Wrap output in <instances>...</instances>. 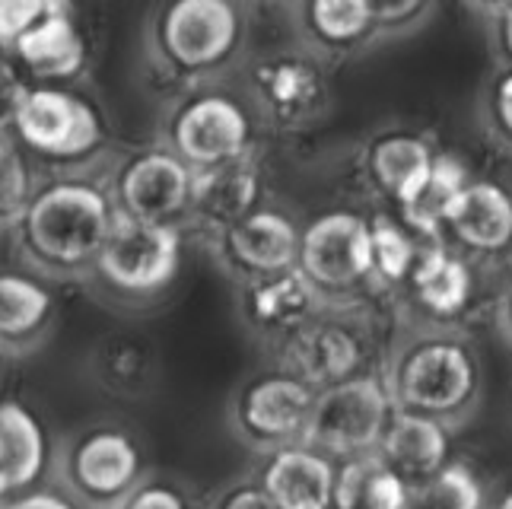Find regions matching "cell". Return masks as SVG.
Wrapping results in <instances>:
<instances>
[{
    "label": "cell",
    "mask_w": 512,
    "mask_h": 509,
    "mask_svg": "<svg viewBox=\"0 0 512 509\" xmlns=\"http://www.w3.org/2000/svg\"><path fill=\"white\" fill-rule=\"evenodd\" d=\"M115 198L90 179H55L26 201L20 236L26 255L51 274H77L96 265L115 220Z\"/></svg>",
    "instance_id": "cell-1"
},
{
    "label": "cell",
    "mask_w": 512,
    "mask_h": 509,
    "mask_svg": "<svg viewBox=\"0 0 512 509\" xmlns=\"http://www.w3.org/2000/svg\"><path fill=\"white\" fill-rule=\"evenodd\" d=\"M242 35L236 0H163L150 23V48L172 77L198 80L233 61Z\"/></svg>",
    "instance_id": "cell-2"
},
{
    "label": "cell",
    "mask_w": 512,
    "mask_h": 509,
    "mask_svg": "<svg viewBox=\"0 0 512 509\" xmlns=\"http://www.w3.org/2000/svg\"><path fill=\"white\" fill-rule=\"evenodd\" d=\"M385 389L369 376H350L344 382L325 385L315 392L309 424L303 430L306 446L325 455H357L376 452L382 433L392 420Z\"/></svg>",
    "instance_id": "cell-3"
},
{
    "label": "cell",
    "mask_w": 512,
    "mask_h": 509,
    "mask_svg": "<svg viewBox=\"0 0 512 509\" xmlns=\"http://www.w3.org/2000/svg\"><path fill=\"white\" fill-rule=\"evenodd\" d=\"M182 261V239L175 223H150L115 210L96 271L112 290L125 296H150L172 284Z\"/></svg>",
    "instance_id": "cell-4"
},
{
    "label": "cell",
    "mask_w": 512,
    "mask_h": 509,
    "mask_svg": "<svg viewBox=\"0 0 512 509\" xmlns=\"http://www.w3.org/2000/svg\"><path fill=\"white\" fill-rule=\"evenodd\" d=\"M478 389V363L471 350L449 338L414 344L395 373V401L401 411L446 417L462 411Z\"/></svg>",
    "instance_id": "cell-5"
},
{
    "label": "cell",
    "mask_w": 512,
    "mask_h": 509,
    "mask_svg": "<svg viewBox=\"0 0 512 509\" xmlns=\"http://www.w3.org/2000/svg\"><path fill=\"white\" fill-rule=\"evenodd\" d=\"M169 150L198 172L252 153L255 121L245 105L226 93H194L169 118Z\"/></svg>",
    "instance_id": "cell-6"
},
{
    "label": "cell",
    "mask_w": 512,
    "mask_h": 509,
    "mask_svg": "<svg viewBox=\"0 0 512 509\" xmlns=\"http://www.w3.org/2000/svg\"><path fill=\"white\" fill-rule=\"evenodd\" d=\"M328 99V77L312 51H271L252 67V102L277 131L312 128Z\"/></svg>",
    "instance_id": "cell-7"
},
{
    "label": "cell",
    "mask_w": 512,
    "mask_h": 509,
    "mask_svg": "<svg viewBox=\"0 0 512 509\" xmlns=\"http://www.w3.org/2000/svg\"><path fill=\"white\" fill-rule=\"evenodd\" d=\"M296 268L315 290L344 293L373 277V226L353 210L315 217L299 236Z\"/></svg>",
    "instance_id": "cell-8"
},
{
    "label": "cell",
    "mask_w": 512,
    "mask_h": 509,
    "mask_svg": "<svg viewBox=\"0 0 512 509\" xmlns=\"http://www.w3.org/2000/svg\"><path fill=\"white\" fill-rule=\"evenodd\" d=\"M13 131L23 144L48 160H77L99 147L102 121L90 102L61 90V86H29Z\"/></svg>",
    "instance_id": "cell-9"
},
{
    "label": "cell",
    "mask_w": 512,
    "mask_h": 509,
    "mask_svg": "<svg viewBox=\"0 0 512 509\" xmlns=\"http://www.w3.org/2000/svg\"><path fill=\"white\" fill-rule=\"evenodd\" d=\"M191 185L194 169L182 156L169 147H153L134 153L115 175V207L137 220L175 223L188 214Z\"/></svg>",
    "instance_id": "cell-10"
},
{
    "label": "cell",
    "mask_w": 512,
    "mask_h": 509,
    "mask_svg": "<svg viewBox=\"0 0 512 509\" xmlns=\"http://www.w3.org/2000/svg\"><path fill=\"white\" fill-rule=\"evenodd\" d=\"M64 475L80 503L115 509L140 478V452L131 436L118 430H90L70 446Z\"/></svg>",
    "instance_id": "cell-11"
},
{
    "label": "cell",
    "mask_w": 512,
    "mask_h": 509,
    "mask_svg": "<svg viewBox=\"0 0 512 509\" xmlns=\"http://www.w3.org/2000/svg\"><path fill=\"white\" fill-rule=\"evenodd\" d=\"M315 389L296 376L255 379L236 401V427L255 446H290L303 440Z\"/></svg>",
    "instance_id": "cell-12"
},
{
    "label": "cell",
    "mask_w": 512,
    "mask_h": 509,
    "mask_svg": "<svg viewBox=\"0 0 512 509\" xmlns=\"http://www.w3.org/2000/svg\"><path fill=\"white\" fill-rule=\"evenodd\" d=\"M299 236H303V230L284 210L258 204L252 214H245L239 223L220 233V249L229 265L249 280L296 268Z\"/></svg>",
    "instance_id": "cell-13"
},
{
    "label": "cell",
    "mask_w": 512,
    "mask_h": 509,
    "mask_svg": "<svg viewBox=\"0 0 512 509\" xmlns=\"http://www.w3.org/2000/svg\"><path fill=\"white\" fill-rule=\"evenodd\" d=\"M261 198V169L255 150L210 169L194 172L188 214L198 217L207 230H229L245 214H252Z\"/></svg>",
    "instance_id": "cell-14"
},
{
    "label": "cell",
    "mask_w": 512,
    "mask_h": 509,
    "mask_svg": "<svg viewBox=\"0 0 512 509\" xmlns=\"http://www.w3.org/2000/svg\"><path fill=\"white\" fill-rule=\"evenodd\" d=\"M443 230L468 252H506L512 245V195L497 182H468L449 204Z\"/></svg>",
    "instance_id": "cell-15"
},
{
    "label": "cell",
    "mask_w": 512,
    "mask_h": 509,
    "mask_svg": "<svg viewBox=\"0 0 512 509\" xmlns=\"http://www.w3.org/2000/svg\"><path fill=\"white\" fill-rule=\"evenodd\" d=\"M334 481L331 459L312 446H277L261 471V487L277 509H331Z\"/></svg>",
    "instance_id": "cell-16"
},
{
    "label": "cell",
    "mask_w": 512,
    "mask_h": 509,
    "mask_svg": "<svg viewBox=\"0 0 512 509\" xmlns=\"http://www.w3.org/2000/svg\"><path fill=\"white\" fill-rule=\"evenodd\" d=\"M315 300H319V290L312 287V280L299 268H287L277 274L249 277L242 309L245 319L268 335H296L299 328L309 325Z\"/></svg>",
    "instance_id": "cell-17"
},
{
    "label": "cell",
    "mask_w": 512,
    "mask_h": 509,
    "mask_svg": "<svg viewBox=\"0 0 512 509\" xmlns=\"http://www.w3.org/2000/svg\"><path fill=\"white\" fill-rule=\"evenodd\" d=\"M433 163L436 153L430 150L427 140L408 131L382 134L366 153L369 182L376 185L379 195L395 201L398 207L411 204L420 195V188L427 185L433 172Z\"/></svg>",
    "instance_id": "cell-18"
},
{
    "label": "cell",
    "mask_w": 512,
    "mask_h": 509,
    "mask_svg": "<svg viewBox=\"0 0 512 509\" xmlns=\"http://www.w3.org/2000/svg\"><path fill=\"white\" fill-rule=\"evenodd\" d=\"M388 468H395L398 475L417 484L436 475L446 465L449 455V436L436 417L414 414V411H398L388 420L382 433V443L376 449Z\"/></svg>",
    "instance_id": "cell-19"
},
{
    "label": "cell",
    "mask_w": 512,
    "mask_h": 509,
    "mask_svg": "<svg viewBox=\"0 0 512 509\" xmlns=\"http://www.w3.org/2000/svg\"><path fill=\"white\" fill-rule=\"evenodd\" d=\"M290 366L299 382L309 389H325V385L344 382L360 366L363 347L347 325H303L290 341Z\"/></svg>",
    "instance_id": "cell-20"
},
{
    "label": "cell",
    "mask_w": 512,
    "mask_h": 509,
    "mask_svg": "<svg viewBox=\"0 0 512 509\" xmlns=\"http://www.w3.org/2000/svg\"><path fill=\"white\" fill-rule=\"evenodd\" d=\"M299 29L309 48L328 55L357 51L379 32L369 0H299Z\"/></svg>",
    "instance_id": "cell-21"
},
{
    "label": "cell",
    "mask_w": 512,
    "mask_h": 509,
    "mask_svg": "<svg viewBox=\"0 0 512 509\" xmlns=\"http://www.w3.org/2000/svg\"><path fill=\"white\" fill-rule=\"evenodd\" d=\"M16 61L23 64L26 74H32L39 83H55V80H70L80 74L86 61L83 39L67 16V10L48 16L39 26H32L13 48Z\"/></svg>",
    "instance_id": "cell-22"
},
{
    "label": "cell",
    "mask_w": 512,
    "mask_h": 509,
    "mask_svg": "<svg viewBox=\"0 0 512 509\" xmlns=\"http://www.w3.org/2000/svg\"><path fill=\"white\" fill-rule=\"evenodd\" d=\"M45 465V433L23 405H0V497L20 494Z\"/></svg>",
    "instance_id": "cell-23"
},
{
    "label": "cell",
    "mask_w": 512,
    "mask_h": 509,
    "mask_svg": "<svg viewBox=\"0 0 512 509\" xmlns=\"http://www.w3.org/2000/svg\"><path fill=\"white\" fill-rule=\"evenodd\" d=\"M417 303L446 319V315L462 312L471 300V271L458 255H452L446 245L430 242L427 249L417 252V261L408 274Z\"/></svg>",
    "instance_id": "cell-24"
},
{
    "label": "cell",
    "mask_w": 512,
    "mask_h": 509,
    "mask_svg": "<svg viewBox=\"0 0 512 509\" xmlns=\"http://www.w3.org/2000/svg\"><path fill=\"white\" fill-rule=\"evenodd\" d=\"M411 484L379 452L350 459L334 481V509H404Z\"/></svg>",
    "instance_id": "cell-25"
},
{
    "label": "cell",
    "mask_w": 512,
    "mask_h": 509,
    "mask_svg": "<svg viewBox=\"0 0 512 509\" xmlns=\"http://www.w3.org/2000/svg\"><path fill=\"white\" fill-rule=\"evenodd\" d=\"M468 185V172L465 166L455 160L452 153H436V163L427 185L420 188V195L401 207L404 226L427 239H436L439 230H443L446 210L455 201V195Z\"/></svg>",
    "instance_id": "cell-26"
},
{
    "label": "cell",
    "mask_w": 512,
    "mask_h": 509,
    "mask_svg": "<svg viewBox=\"0 0 512 509\" xmlns=\"http://www.w3.org/2000/svg\"><path fill=\"white\" fill-rule=\"evenodd\" d=\"M51 315V293L23 274H0V344L39 335Z\"/></svg>",
    "instance_id": "cell-27"
},
{
    "label": "cell",
    "mask_w": 512,
    "mask_h": 509,
    "mask_svg": "<svg viewBox=\"0 0 512 509\" xmlns=\"http://www.w3.org/2000/svg\"><path fill=\"white\" fill-rule=\"evenodd\" d=\"M404 509H481V484L462 465H443L408 490Z\"/></svg>",
    "instance_id": "cell-28"
},
{
    "label": "cell",
    "mask_w": 512,
    "mask_h": 509,
    "mask_svg": "<svg viewBox=\"0 0 512 509\" xmlns=\"http://www.w3.org/2000/svg\"><path fill=\"white\" fill-rule=\"evenodd\" d=\"M369 226H373V274H379L382 280H392V284L408 280L420 252L411 230L388 217L369 220Z\"/></svg>",
    "instance_id": "cell-29"
},
{
    "label": "cell",
    "mask_w": 512,
    "mask_h": 509,
    "mask_svg": "<svg viewBox=\"0 0 512 509\" xmlns=\"http://www.w3.org/2000/svg\"><path fill=\"white\" fill-rule=\"evenodd\" d=\"M64 10V0H0V48H13L48 16Z\"/></svg>",
    "instance_id": "cell-30"
},
{
    "label": "cell",
    "mask_w": 512,
    "mask_h": 509,
    "mask_svg": "<svg viewBox=\"0 0 512 509\" xmlns=\"http://www.w3.org/2000/svg\"><path fill=\"white\" fill-rule=\"evenodd\" d=\"M487 115H490L493 131L512 147V67L493 80L487 93Z\"/></svg>",
    "instance_id": "cell-31"
},
{
    "label": "cell",
    "mask_w": 512,
    "mask_h": 509,
    "mask_svg": "<svg viewBox=\"0 0 512 509\" xmlns=\"http://www.w3.org/2000/svg\"><path fill=\"white\" fill-rule=\"evenodd\" d=\"M376 13V26L379 32H392L414 26L420 20V13L430 7V0H369Z\"/></svg>",
    "instance_id": "cell-32"
},
{
    "label": "cell",
    "mask_w": 512,
    "mask_h": 509,
    "mask_svg": "<svg viewBox=\"0 0 512 509\" xmlns=\"http://www.w3.org/2000/svg\"><path fill=\"white\" fill-rule=\"evenodd\" d=\"M0 51H4V48H0ZM26 90H29V83L20 80L16 67L4 55H0V134H4L7 128H13L16 109H20Z\"/></svg>",
    "instance_id": "cell-33"
},
{
    "label": "cell",
    "mask_w": 512,
    "mask_h": 509,
    "mask_svg": "<svg viewBox=\"0 0 512 509\" xmlns=\"http://www.w3.org/2000/svg\"><path fill=\"white\" fill-rule=\"evenodd\" d=\"M115 509H185V500L169 484H134L131 494Z\"/></svg>",
    "instance_id": "cell-34"
},
{
    "label": "cell",
    "mask_w": 512,
    "mask_h": 509,
    "mask_svg": "<svg viewBox=\"0 0 512 509\" xmlns=\"http://www.w3.org/2000/svg\"><path fill=\"white\" fill-rule=\"evenodd\" d=\"M214 509H277V506L264 494L261 484H239V487H229Z\"/></svg>",
    "instance_id": "cell-35"
},
{
    "label": "cell",
    "mask_w": 512,
    "mask_h": 509,
    "mask_svg": "<svg viewBox=\"0 0 512 509\" xmlns=\"http://www.w3.org/2000/svg\"><path fill=\"white\" fill-rule=\"evenodd\" d=\"M4 509H74V503H67L58 494H48V490H39V494H26L10 500Z\"/></svg>",
    "instance_id": "cell-36"
},
{
    "label": "cell",
    "mask_w": 512,
    "mask_h": 509,
    "mask_svg": "<svg viewBox=\"0 0 512 509\" xmlns=\"http://www.w3.org/2000/svg\"><path fill=\"white\" fill-rule=\"evenodd\" d=\"M500 45H503L506 58L512 64V4L500 10Z\"/></svg>",
    "instance_id": "cell-37"
},
{
    "label": "cell",
    "mask_w": 512,
    "mask_h": 509,
    "mask_svg": "<svg viewBox=\"0 0 512 509\" xmlns=\"http://www.w3.org/2000/svg\"><path fill=\"white\" fill-rule=\"evenodd\" d=\"M471 4L490 7V10H503V7H509V4H512V0H471Z\"/></svg>",
    "instance_id": "cell-38"
},
{
    "label": "cell",
    "mask_w": 512,
    "mask_h": 509,
    "mask_svg": "<svg viewBox=\"0 0 512 509\" xmlns=\"http://www.w3.org/2000/svg\"><path fill=\"white\" fill-rule=\"evenodd\" d=\"M497 509H512V490H509V494L500 500V506H497Z\"/></svg>",
    "instance_id": "cell-39"
},
{
    "label": "cell",
    "mask_w": 512,
    "mask_h": 509,
    "mask_svg": "<svg viewBox=\"0 0 512 509\" xmlns=\"http://www.w3.org/2000/svg\"><path fill=\"white\" fill-rule=\"evenodd\" d=\"M506 309H509V325H512V293H509V306Z\"/></svg>",
    "instance_id": "cell-40"
},
{
    "label": "cell",
    "mask_w": 512,
    "mask_h": 509,
    "mask_svg": "<svg viewBox=\"0 0 512 509\" xmlns=\"http://www.w3.org/2000/svg\"><path fill=\"white\" fill-rule=\"evenodd\" d=\"M236 4H239V0H236Z\"/></svg>",
    "instance_id": "cell-41"
}]
</instances>
